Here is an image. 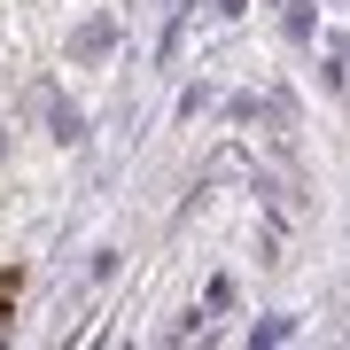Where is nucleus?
<instances>
[{
	"instance_id": "2",
	"label": "nucleus",
	"mask_w": 350,
	"mask_h": 350,
	"mask_svg": "<svg viewBox=\"0 0 350 350\" xmlns=\"http://www.w3.org/2000/svg\"><path fill=\"white\" fill-rule=\"evenodd\" d=\"M8 304H16V265L0 273V335H8Z\"/></svg>"
},
{
	"instance_id": "1",
	"label": "nucleus",
	"mask_w": 350,
	"mask_h": 350,
	"mask_svg": "<svg viewBox=\"0 0 350 350\" xmlns=\"http://www.w3.org/2000/svg\"><path fill=\"white\" fill-rule=\"evenodd\" d=\"M109 39H117V24H109V16H94V24H78L70 55H78V63H94V55H109Z\"/></svg>"
}]
</instances>
